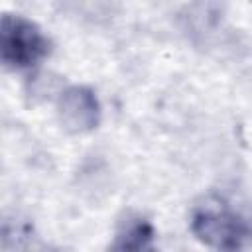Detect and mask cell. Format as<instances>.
<instances>
[{"instance_id": "1", "label": "cell", "mask_w": 252, "mask_h": 252, "mask_svg": "<svg viewBox=\"0 0 252 252\" xmlns=\"http://www.w3.org/2000/svg\"><path fill=\"white\" fill-rule=\"evenodd\" d=\"M189 226L199 242L217 250H236L252 238L250 220L217 195L203 197L193 207Z\"/></svg>"}, {"instance_id": "2", "label": "cell", "mask_w": 252, "mask_h": 252, "mask_svg": "<svg viewBox=\"0 0 252 252\" xmlns=\"http://www.w3.org/2000/svg\"><path fill=\"white\" fill-rule=\"evenodd\" d=\"M49 53V39L28 18L4 14L0 24V57L8 69L22 71L37 65Z\"/></svg>"}, {"instance_id": "3", "label": "cell", "mask_w": 252, "mask_h": 252, "mask_svg": "<svg viewBox=\"0 0 252 252\" xmlns=\"http://www.w3.org/2000/svg\"><path fill=\"white\" fill-rule=\"evenodd\" d=\"M57 118L65 132L87 134L100 124V102L93 89L71 85L59 93Z\"/></svg>"}, {"instance_id": "4", "label": "cell", "mask_w": 252, "mask_h": 252, "mask_svg": "<svg viewBox=\"0 0 252 252\" xmlns=\"http://www.w3.org/2000/svg\"><path fill=\"white\" fill-rule=\"evenodd\" d=\"M154 236H156V230H154L152 222L146 217L128 213L126 219H122L118 222L116 238H114L112 248H116V250H132V252L146 250V248L152 246Z\"/></svg>"}]
</instances>
